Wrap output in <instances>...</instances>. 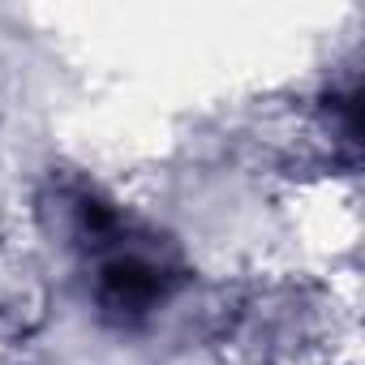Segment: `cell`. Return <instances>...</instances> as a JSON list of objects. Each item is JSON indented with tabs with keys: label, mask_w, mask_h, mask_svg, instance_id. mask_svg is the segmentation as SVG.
<instances>
[{
	"label": "cell",
	"mask_w": 365,
	"mask_h": 365,
	"mask_svg": "<svg viewBox=\"0 0 365 365\" xmlns=\"http://www.w3.org/2000/svg\"><path fill=\"white\" fill-rule=\"evenodd\" d=\"M56 202L73 245L91 262V292L108 322L138 327L185 284V262H180L176 245L150 232L129 211H120L95 185L61 190Z\"/></svg>",
	"instance_id": "cell-1"
}]
</instances>
